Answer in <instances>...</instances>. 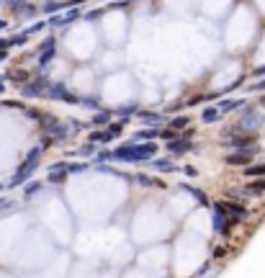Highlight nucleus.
I'll return each instance as SVG.
<instances>
[{
    "label": "nucleus",
    "mask_w": 265,
    "mask_h": 278,
    "mask_svg": "<svg viewBox=\"0 0 265 278\" xmlns=\"http://www.w3.org/2000/svg\"><path fill=\"white\" fill-rule=\"evenodd\" d=\"M157 152V144L154 142H134V144H124L119 149H114L111 157L121 160V162H144Z\"/></svg>",
    "instance_id": "nucleus-1"
},
{
    "label": "nucleus",
    "mask_w": 265,
    "mask_h": 278,
    "mask_svg": "<svg viewBox=\"0 0 265 278\" xmlns=\"http://www.w3.org/2000/svg\"><path fill=\"white\" fill-rule=\"evenodd\" d=\"M41 157V149H34V152H29V157L24 160V165H21V170H18V175L11 180V186H18V183H24L29 175H31V167L36 165V160Z\"/></svg>",
    "instance_id": "nucleus-2"
},
{
    "label": "nucleus",
    "mask_w": 265,
    "mask_h": 278,
    "mask_svg": "<svg viewBox=\"0 0 265 278\" xmlns=\"http://www.w3.org/2000/svg\"><path fill=\"white\" fill-rule=\"evenodd\" d=\"M232 227H234V222L227 219V214H224L222 204H216V206H214V229H216V232H222V234H229Z\"/></svg>",
    "instance_id": "nucleus-3"
},
{
    "label": "nucleus",
    "mask_w": 265,
    "mask_h": 278,
    "mask_svg": "<svg viewBox=\"0 0 265 278\" xmlns=\"http://www.w3.org/2000/svg\"><path fill=\"white\" fill-rule=\"evenodd\" d=\"M222 209H224V214H229V219L234 224L242 222V219H247V209L242 204H237V201H222Z\"/></svg>",
    "instance_id": "nucleus-4"
},
{
    "label": "nucleus",
    "mask_w": 265,
    "mask_h": 278,
    "mask_svg": "<svg viewBox=\"0 0 265 278\" xmlns=\"http://www.w3.org/2000/svg\"><path fill=\"white\" fill-rule=\"evenodd\" d=\"M47 96H49V98H62V101H67V103H80V98L72 96L62 82H52V85H49V90H47Z\"/></svg>",
    "instance_id": "nucleus-5"
},
{
    "label": "nucleus",
    "mask_w": 265,
    "mask_h": 278,
    "mask_svg": "<svg viewBox=\"0 0 265 278\" xmlns=\"http://www.w3.org/2000/svg\"><path fill=\"white\" fill-rule=\"evenodd\" d=\"M188 149H191V139H183V137L178 139V137H175V139L167 142V152H170V155H178V157H181V155L188 152Z\"/></svg>",
    "instance_id": "nucleus-6"
},
{
    "label": "nucleus",
    "mask_w": 265,
    "mask_h": 278,
    "mask_svg": "<svg viewBox=\"0 0 265 278\" xmlns=\"http://www.w3.org/2000/svg\"><path fill=\"white\" fill-rule=\"evenodd\" d=\"M234 149H250V152H257V149H255V137H234L232 142H229Z\"/></svg>",
    "instance_id": "nucleus-7"
},
{
    "label": "nucleus",
    "mask_w": 265,
    "mask_h": 278,
    "mask_svg": "<svg viewBox=\"0 0 265 278\" xmlns=\"http://www.w3.org/2000/svg\"><path fill=\"white\" fill-rule=\"evenodd\" d=\"M252 160V152L250 149H245V152H232L227 155V165H250Z\"/></svg>",
    "instance_id": "nucleus-8"
},
{
    "label": "nucleus",
    "mask_w": 265,
    "mask_h": 278,
    "mask_svg": "<svg viewBox=\"0 0 265 278\" xmlns=\"http://www.w3.org/2000/svg\"><path fill=\"white\" fill-rule=\"evenodd\" d=\"M137 116L142 119V121H147V124H152V126H160L165 119L160 116V114H154V111H137Z\"/></svg>",
    "instance_id": "nucleus-9"
},
{
    "label": "nucleus",
    "mask_w": 265,
    "mask_h": 278,
    "mask_svg": "<svg viewBox=\"0 0 265 278\" xmlns=\"http://www.w3.org/2000/svg\"><path fill=\"white\" fill-rule=\"evenodd\" d=\"M41 85H47V80H36V82H26L24 85V96H41Z\"/></svg>",
    "instance_id": "nucleus-10"
},
{
    "label": "nucleus",
    "mask_w": 265,
    "mask_h": 278,
    "mask_svg": "<svg viewBox=\"0 0 265 278\" xmlns=\"http://www.w3.org/2000/svg\"><path fill=\"white\" fill-rule=\"evenodd\" d=\"M245 191H247L250 196H260V194H265V178H255Z\"/></svg>",
    "instance_id": "nucleus-11"
},
{
    "label": "nucleus",
    "mask_w": 265,
    "mask_h": 278,
    "mask_svg": "<svg viewBox=\"0 0 265 278\" xmlns=\"http://www.w3.org/2000/svg\"><path fill=\"white\" fill-rule=\"evenodd\" d=\"M160 129L154 126V129H144V132H137L134 134V142H152V139H157Z\"/></svg>",
    "instance_id": "nucleus-12"
},
{
    "label": "nucleus",
    "mask_w": 265,
    "mask_h": 278,
    "mask_svg": "<svg viewBox=\"0 0 265 278\" xmlns=\"http://www.w3.org/2000/svg\"><path fill=\"white\" fill-rule=\"evenodd\" d=\"M247 178H265V162H257V165H250L245 170Z\"/></svg>",
    "instance_id": "nucleus-13"
},
{
    "label": "nucleus",
    "mask_w": 265,
    "mask_h": 278,
    "mask_svg": "<svg viewBox=\"0 0 265 278\" xmlns=\"http://www.w3.org/2000/svg\"><path fill=\"white\" fill-rule=\"evenodd\" d=\"M64 175H67V170H64V165H57L52 167V173H49V183H62Z\"/></svg>",
    "instance_id": "nucleus-14"
},
{
    "label": "nucleus",
    "mask_w": 265,
    "mask_h": 278,
    "mask_svg": "<svg viewBox=\"0 0 265 278\" xmlns=\"http://www.w3.org/2000/svg\"><path fill=\"white\" fill-rule=\"evenodd\" d=\"M152 167H154V170H165V173L175 170V167H172V160H167V157H157V160H152Z\"/></svg>",
    "instance_id": "nucleus-15"
},
{
    "label": "nucleus",
    "mask_w": 265,
    "mask_h": 278,
    "mask_svg": "<svg viewBox=\"0 0 265 278\" xmlns=\"http://www.w3.org/2000/svg\"><path fill=\"white\" fill-rule=\"evenodd\" d=\"M242 106H245V101L239 98V101H222L216 109H222V111H237V109H242Z\"/></svg>",
    "instance_id": "nucleus-16"
},
{
    "label": "nucleus",
    "mask_w": 265,
    "mask_h": 278,
    "mask_svg": "<svg viewBox=\"0 0 265 278\" xmlns=\"http://www.w3.org/2000/svg\"><path fill=\"white\" fill-rule=\"evenodd\" d=\"M186 126H191V119H188V116H175V119L170 121V129H175V132L186 129Z\"/></svg>",
    "instance_id": "nucleus-17"
},
{
    "label": "nucleus",
    "mask_w": 265,
    "mask_h": 278,
    "mask_svg": "<svg viewBox=\"0 0 265 278\" xmlns=\"http://www.w3.org/2000/svg\"><path fill=\"white\" fill-rule=\"evenodd\" d=\"M219 114H222V111H219L216 106H211V109H206V111L201 114V119H204L206 124H214V121H219Z\"/></svg>",
    "instance_id": "nucleus-18"
},
{
    "label": "nucleus",
    "mask_w": 265,
    "mask_h": 278,
    "mask_svg": "<svg viewBox=\"0 0 265 278\" xmlns=\"http://www.w3.org/2000/svg\"><path fill=\"white\" fill-rule=\"evenodd\" d=\"M52 57H57V44H49V47H44V54L39 57V62H41V65H47V62H49Z\"/></svg>",
    "instance_id": "nucleus-19"
},
{
    "label": "nucleus",
    "mask_w": 265,
    "mask_h": 278,
    "mask_svg": "<svg viewBox=\"0 0 265 278\" xmlns=\"http://www.w3.org/2000/svg\"><path fill=\"white\" fill-rule=\"evenodd\" d=\"M137 183H139V186H154V188H165V183L154 180V178H147V175H137Z\"/></svg>",
    "instance_id": "nucleus-20"
},
{
    "label": "nucleus",
    "mask_w": 265,
    "mask_h": 278,
    "mask_svg": "<svg viewBox=\"0 0 265 278\" xmlns=\"http://www.w3.org/2000/svg\"><path fill=\"white\" fill-rule=\"evenodd\" d=\"M119 134H121V124H111V126H108V132H106V139L111 142V139L119 137Z\"/></svg>",
    "instance_id": "nucleus-21"
},
{
    "label": "nucleus",
    "mask_w": 265,
    "mask_h": 278,
    "mask_svg": "<svg viewBox=\"0 0 265 278\" xmlns=\"http://www.w3.org/2000/svg\"><path fill=\"white\" fill-rule=\"evenodd\" d=\"M67 3H59V0H49L47 6H44V11H49V13H54V11H62Z\"/></svg>",
    "instance_id": "nucleus-22"
},
{
    "label": "nucleus",
    "mask_w": 265,
    "mask_h": 278,
    "mask_svg": "<svg viewBox=\"0 0 265 278\" xmlns=\"http://www.w3.org/2000/svg\"><path fill=\"white\" fill-rule=\"evenodd\" d=\"M64 170H67V173H82V170H85V162H72V165H64Z\"/></svg>",
    "instance_id": "nucleus-23"
},
{
    "label": "nucleus",
    "mask_w": 265,
    "mask_h": 278,
    "mask_svg": "<svg viewBox=\"0 0 265 278\" xmlns=\"http://www.w3.org/2000/svg\"><path fill=\"white\" fill-rule=\"evenodd\" d=\"M108 119H111V114H108V111H101V114H96V116H93V124L98 126V124H106Z\"/></svg>",
    "instance_id": "nucleus-24"
},
{
    "label": "nucleus",
    "mask_w": 265,
    "mask_h": 278,
    "mask_svg": "<svg viewBox=\"0 0 265 278\" xmlns=\"http://www.w3.org/2000/svg\"><path fill=\"white\" fill-rule=\"evenodd\" d=\"M157 137H162V139H167V142H170V139H175V137H178V132H175V129H170V126H167V129H162Z\"/></svg>",
    "instance_id": "nucleus-25"
},
{
    "label": "nucleus",
    "mask_w": 265,
    "mask_h": 278,
    "mask_svg": "<svg viewBox=\"0 0 265 278\" xmlns=\"http://www.w3.org/2000/svg\"><path fill=\"white\" fill-rule=\"evenodd\" d=\"M186 191H191V196H196V199L201 201V204H206V196L201 194V191H196V188H188V186H186Z\"/></svg>",
    "instance_id": "nucleus-26"
},
{
    "label": "nucleus",
    "mask_w": 265,
    "mask_h": 278,
    "mask_svg": "<svg viewBox=\"0 0 265 278\" xmlns=\"http://www.w3.org/2000/svg\"><path fill=\"white\" fill-rule=\"evenodd\" d=\"M64 24H67V18H64V16H57V18L49 21V26H64Z\"/></svg>",
    "instance_id": "nucleus-27"
},
{
    "label": "nucleus",
    "mask_w": 265,
    "mask_h": 278,
    "mask_svg": "<svg viewBox=\"0 0 265 278\" xmlns=\"http://www.w3.org/2000/svg\"><path fill=\"white\" fill-rule=\"evenodd\" d=\"M93 144H96V142H87V144L80 149V155H91V152H96V147H93Z\"/></svg>",
    "instance_id": "nucleus-28"
},
{
    "label": "nucleus",
    "mask_w": 265,
    "mask_h": 278,
    "mask_svg": "<svg viewBox=\"0 0 265 278\" xmlns=\"http://www.w3.org/2000/svg\"><path fill=\"white\" fill-rule=\"evenodd\" d=\"M134 111H137V109H131V106H126V109H119L116 114H119V116H129V114H134Z\"/></svg>",
    "instance_id": "nucleus-29"
},
{
    "label": "nucleus",
    "mask_w": 265,
    "mask_h": 278,
    "mask_svg": "<svg viewBox=\"0 0 265 278\" xmlns=\"http://www.w3.org/2000/svg\"><path fill=\"white\" fill-rule=\"evenodd\" d=\"M36 191H39V183H31V186L26 188V196H34V194H36Z\"/></svg>",
    "instance_id": "nucleus-30"
},
{
    "label": "nucleus",
    "mask_w": 265,
    "mask_h": 278,
    "mask_svg": "<svg viewBox=\"0 0 265 278\" xmlns=\"http://www.w3.org/2000/svg\"><path fill=\"white\" fill-rule=\"evenodd\" d=\"M224 255H227V247H216L214 250V258H224Z\"/></svg>",
    "instance_id": "nucleus-31"
},
{
    "label": "nucleus",
    "mask_w": 265,
    "mask_h": 278,
    "mask_svg": "<svg viewBox=\"0 0 265 278\" xmlns=\"http://www.w3.org/2000/svg\"><path fill=\"white\" fill-rule=\"evenodd\" d=\"M183 170H186V173H188L191 178H196V175H198V170H196L193 165H188V167H183Z\"/></svg>",
    "instance_id": "nucleus-32"
},
{
    "label": "nucleus",
    "mask_w": 265,
    "mask_h": 278,
    "mask_svg": "<svg viewBox=\"0 0 265 278\" xmlns=\"http://www.w3.org/2000/svg\"><path fill=\"white\" fill-rule=\"evenodd\" d=\"M252 75H255V77H262V75H265V67H255Z\"/></svg>",
    "instance_id": "nucleus-33"
},
{
    "label": "nucleus",
    "mask_w": 265,
    "mask_h": 278,
    "mask_svg": "<svg viewBox=\"0 0 265 278\" xmlns=\"http://www.w3.org/2000/svg\"><path fill=\"white\" fill-rule=\"evenodd\" d=\"M250 90H265V80H260L257 85H252V88H250Z\"/></svg>",
    "instance_id": "nucleus-34"
},
{
    "label": "nucleus",
    "mask_w": 265,
    "mask_h": 278,
    "mask_svg": "<svg viewBox=\"0 0 265 278\" xmlns=\"http://www.w3.org/2000/svg\"><path fill=\"white\" fill-rule=\"evenodd\" d=\"M260 106H262V109H265V96H260Z\"/></svg>",
    "instance_id": "nucleus-35"
}]
</instances>
